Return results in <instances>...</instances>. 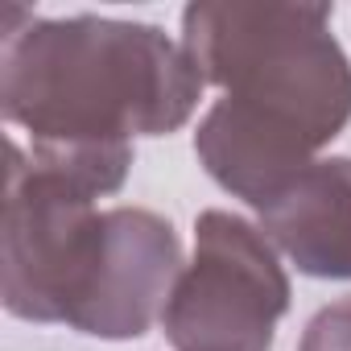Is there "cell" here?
Here are the masks:
<instances>
[{
    "mask_svg": "<svg viewBox=\"0 0 351 351\" xmlns=\"http://www.w3.org/2000/svg\"><path fill=\"white\" fill-rule=\"evenodd\" d=\"M182 46L223 99L302 136L314 153L351 124V58L326 5L199 0L182 9Z\"/></svg>",
    "mask_w": 351,
    "mask_h": 351,
    "instance_id": "7a4b0ae2",
    "label": "cell"
},
{
    "mask_svg": "<svg viewBox=\"0 0 351 351\" xmlns=\"http://www.w3.org/2000/svg\"><path fill=\"white\" fill-rule=\"evenodd\" d=\"M298 351H351V298L322 306L306 322Z\"/></svg>",
    "mask_w": 351,
    "mask_h": 351,
    "instance_id": "ba28073f",
    "label": "cell"
},
{
    "mask_svg": "<svg viewBox=\"0 0 351 351\" xmlns=\"http://www.w3.org/2000/svg\"><path fill=\"white\" fill-rule=\"evenodd\" d=\"M289 298L269 236L211 207L195 219V256L169 289L161 330L173 351H273Z\"/></svg>",
    "mask_w": 351,
    "mask_h": 351,
    "instance_id": "3957f363",
    "label": "cell"
},
{
    "mask_svg": "<svg viewBox=\"0 0 351 351\" xmlns=\"http://www.w3.org/2000/svg\"><path fill=\"white\" fill-rule=\"evenodd\" d=\"M178 273L182 240L165 215L145 207H108L66 326L104 343L141 339L161 322Z\"/></svg>",
    "mask_w": 351,
    "mask_h": 351,
    "instance_id": "5b68a950",
    "label": "cell"
},
{
    "mask_svg": "<svg viewBox=\"0 0 351 351\" xmlns=\"http://www.w3.org/2000/svg\"><path fill=\"white\" fill-rule=\"evenodd\" d=\"M203 71L161 25L116 17H38L5 9L0 112L29 145H132L178 132L199 99Z\"/></svg>",
    "mask_w": 351,
    "mask_h": 351,
    "instance_id": "6da1fadb",
    "label": "cell"
},
{
    "mask_svg": "<svg viewBox=\"0 0 351 351\" xmlns=\"http://www.w3.org/2000/svg\"><path fill=\"white\" fill-rule=\"evenodd\" d=\"M195 157L215 186H223L232 199H244L256 215L269 211L318 161L302 136L252 116L232 99H215L199 120Z\"/></svg>",
    "mask_w": 351,
    "mask_h": 351,
    "instance_id": "8992f818",
    "label": "cell"
},
{
    "mask_svg": "<svg viewBox=\"0 0 351 351\" xmlns=\"http://www.w3.org/2000/svg\"><path fill=\"white\" fill-rule=\"evenodd\" d=\"M99 215L104 211L83 182L9 141L0 265L5 310L13 318L66 326L95 252Z\"/></svg>",
    "mask_w": 351,
    "mask_h": 351,
    "instance_id": "277c9868",
    "label": "cell"
},
{
    "mask_svg": "<svg viewBox=\"0 0 351 351\" xmlns=\"http://www.w3.org/2000/svg\"><path fill=\"white\" fill-rule=\"evenodd\" d=\"M261 232L314 281H351V157H318L261 211Z\"/></svg>",
    "mask_w": 351,
    "mask_h": 351,
    "instance_id": "52a82bcc",
    "label": "cell"
}]
</instances>
